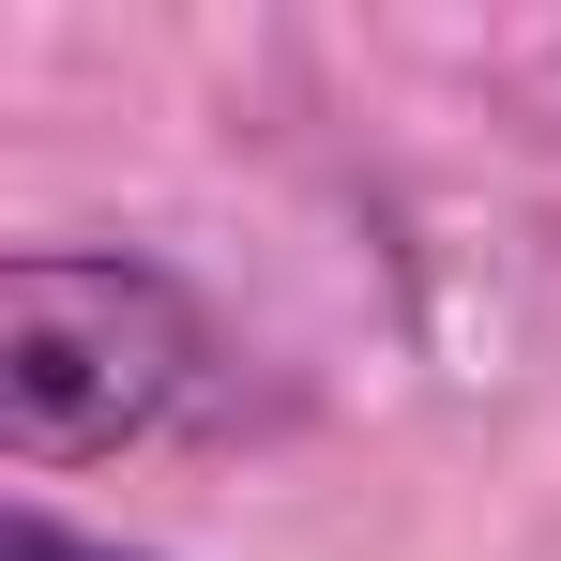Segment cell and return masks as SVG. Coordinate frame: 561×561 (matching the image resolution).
Returning a JSON list of instances; mask_svg holds the SVG:
<instances>
[{
	"label": "cell",
	"mask_w": 561,
	"mask_h": 561,
	"mask_svg": "<svg viewBox=\"0 0 561 561\" xmlns=\"http://www.w3.org/2000/svg\"><path fill=\"white\" fill-rule=\"evenodd\" d=\"M243 410V334L152 243H15L0 259V456L31 485L213 440Z\"/></svg>",
	"instance_id": "cell-1"
},
{
	"label": "cell",
	"mask_w": 561,
	"mask_h": 561,
	"mask_svg": "<svg viewBox=\"0 0 561 561\" xmlns=\"http://www.w3.org/2000/svg\"><path fill=\"white\" fill-rule=\"evenodd\" d=\"M0 547L15 561H152V547H122V531H77L46 485H15V516H0Z\"/></svg>",
	"instance_id": "cell-2"
}]
</instances>
